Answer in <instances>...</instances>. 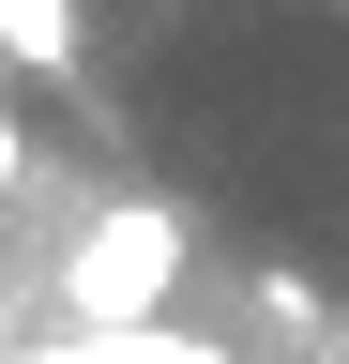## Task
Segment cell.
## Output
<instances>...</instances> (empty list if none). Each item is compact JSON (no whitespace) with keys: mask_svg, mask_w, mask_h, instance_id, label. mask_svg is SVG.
<instances>
[{"mask_svg":"<svg viewBox=\"0 0 349 364\" xmlns=\"http://www.w3.org/2000/svg\"><path fill=\"white\" fill-rule=\"evenodd\" d=\"M183 258H198V228L167 213V198H107L61 243V318H76V334H152L167 289H183Z\"/></svg>","mask_w":349,"mask_h":364,"instance_id":"6da1fadb","label":"cell"},{"mask_svg":"<svg viewBox=\"0 0 349 364\" xmlns=\"http://www.w3.org/2000/svg\"><path fill=\"white\" fill-rule=\"evenodd\" d=\"M0 61L61 76V61H76V0H0Z\"/></svg>","mask_w":349,"mask_h":364,"instance_id":"7a4b0ae2","label":"cell"},{"mask_svg":"<svg viewBox=\"0 0 349 364\" xmlns=\"http://www.w3.org/2000/svg\"><path fill=\"white\" fill-rule=\"evenodd\" d=\"M122 364H228V349H198V334H167V318H152V334H122Z\"/></svg>","mask_w":349,"mask_h":364,"instance_id":"3957f363","label":"cell"},{"mask_svg":"<svg viewBox=\"0 0 349 364\" xmlns=\"http://www.w3.org/2000/svg\"><path fill=\"white\" fill-rule=\"evenodd\" d=\"M0 198H31V122L0 107Z\"/></svg>","mask_w":349,"mask_h":364,"instance_id":"277c9868","label":"cell"}]
</instances>
